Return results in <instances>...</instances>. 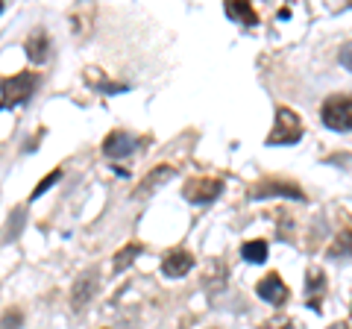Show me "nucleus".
I'll list each match as a JSON object with an SVG mask.
<instances>
[{"mask_svg":"<svg viewBox=\"0 0 352 329\" xmlns=\"http://www.w3.org/2000/svg\"><path fill=\"white\" fill-rule=\"evenodd\" d=\"M38 85V74L36 71H21L12 74L6 80H0V109H12V106H24L32 92Z\"/></svg>","mask_w":352,"mask_h":329,"instance_id":"1","label":"nucleus"},{"mask_svg":"<svg viewBox=\"0 0 352 329\" xmlns=\"http://www.w3.org/2000/svg\"><path fill=\"white\" fill-rule=\"evenodd\" d=\"M302 138V120L300 115L288 106L276 109V120H273V129L267 133V145L270 147H285V145H296Z\"/></svg>","mask_w":352,"mask_h":329,"instance_id":"2","label":"nucleus"},{"mask_svg":"<svg viewBox=\"0 0 352 329\" xmlns=\"http://www.w3.org/2000/svg\"><path fill=\"white\" fill-rule=\"evenodd\" d=\"M320 120L335 129V133H349L352 129V94H332L320 106Z\"/></svg>","mask_w":352,"mask_h":329,"instance_id":"3","label":"nucleus"},{"mask_svg":"<svg viewBox=\"0 0 352 329\" xmlns=\"http://www.w3.org/2000/svg\"><path fill=\"white\" fill-rule=\"evenodd\" d=\"M220 191H223V180H217V177H200V180H188L182 185V197L188 203H212Z\"/></svg>","mask_w":352,"mask_h":329,"instance_id":"4","label":"nucleus"},{"mask_svg":"<svg viewBox=\"0 0 352 329\" xmlns=\"http://www.w3.org/2000/svg\"><path fill=\"white\" fill-rule=\"evenodd\" d=\"M294 197V200H302V191H300V185H294V182H285V180H261L256 182L252 189L247 191L250 200H264V197Z\"/></svg>","mask_w":352,"mask_h":329,"instance_id":"5","label":"nucleus"},{"mask_svg":"<svg viewBox=\"0 0 352 329\" xmlns=\"http://www.w3.org/2000/svg\"><path fill=\"white\" fill-rule=\"evenodd\" d=\"M97 285H100V273H97V268L85 270L82 277H76L74 282V291H71V306L76 312H82L88 303H91V297L97 294Z\"/></svg>","mask_w":352,"mask_h":329,"instance_id":"6","label":"nucleus"},{"mask_svg":"<svg viewBox=\"0 0 352 329\" xmlns=\"http://www.w3.org/2000/svg\"><path fill=\"white\" fill-rule=\"evenodd\" d=\"M256 294L264 300V303H270V306H282L285 300H288V285L282 282L279 273H267V277H261L258 285H256Z\"/></svg>","mask_w":352,"mask_h":329,"instance_id":"7","label":"nucleus"},{"mask_svg":"<svg viewBox=\"0 0 352 329\" xmlns=\"http://www.w3.org/2000/svg\"><path fill=\"white\" fill-rule=\"evenodd\" d=\"M194 256L188 253V250H170L168 256L162 259V273L164 277H170V279H182L185 273H191L194 270Z\"/></svg>","mask_w":352,"mask_h":329,"instance_id":"8","label":"nucleus"},{"mask_svg":"<svg viewBox=\"0 0 352 329\" xmlns=\"http://www.w3.org/2000/svg\"><path fill=\"white\" fill-rule=\"evenodd\" d=\"M170 180H173V168H170V164H159V168H153L147 177L135 185L132 197H135V200H144V197H150L153 191H159L162 185H164V182H170Z\"/></svg>","mask_w":352,"mask_h":329,"instance_id":"9","label":"nucleus"},{"mask_svg":"<svg viewBox=\"0 0 352 329\" xmlns=\"http://www.w3.org/2000/svg\"><path fill=\"white\" fill-rule=\"evenodd\" d=\"M323 294H326V273H323L320 268H308V273H305V297H308V309H311V312H320Z\"/></svg>","mask_w":352,"mask_h":329,"instance_id":"10","label":"nucleus"},{"mask_svg":"<svg viewBox=\"0 0 352 329\" xmlns=\"http://www.w3.org/2000/svg\"><path fill=\"white\" fill-rule=\"evenodd\" d=\"M132 150H135V138L129 133H124V129H115V133H109L103 138V153L109 159H124Z\"/></svg>","mask_w":352,"mask_h":329,"instance_id":"11","label":"nucleus"},{"mask_svg":"<svg viewBox=\"0 0 352 329\" xmlns=\"http://www.w3.org/2000/svg\"><path fill=\"white\" fill-rule=\"evenodd\" d=\"M24 50H27V59H30V62H36V65L47 62V59H50V39H47V32L36 30V32H32V36L27 39Z\"/></svg>","mask_w":352,"mask_h":329,"instance_id":"12","label":"nucleus"},{"mask_svg":"<svg viewBox=\"0 0 352 329\" xmlns=\"http://www.w3.org/2000/svg\"><path fill=\"white\" fill-rule=\"evenodd\" d=\"M223 12H226V18H232V21H238V24H244V27H256L258 24L256 9H252L250 3H244V0H229V3L223 6Z\"/></svg>","mask_w":352,"mask_h":329,"instance_id":"13","label":"nucleus"},{"mask_svg":"<svg viewBox=\"0 0 352 329\" xmlns=\"http://www.w3.org/2000/svg\"><path fill=\"white\" fill-rule=\"evenodd\" d=\"M85 83L91 85V89L103 92V94H120V92L129 89V83H112L109 76H103L97 68H85Z\"/></svg>","mask_w":352,"mask_h":329,"instance_id":"14","label":"nucleus"},{"mask_svg":"<svg viewBox=\"0 0 352 329\" xmlns=\"http://www.w3.org/2000/svg\"><path fill=\"white\" fill-rule=\"evenodd\" d=\"M141 250H144V247H141L138 241H132V244H124V247H120L118 253L112 256V270H115V273L126 270V268L132 265V262H135V259L141 256Z\"/></svg>","mask_w":352,"mask_h":329,"instance_id":"15","label":"nucleus"},{"mask_svg":"<svg viewBox=\"0 0 352 329\" xmlns=\"http://www.w3.org/2000/svg\"><path fill=\"white\" fill-rule=\"evenodd\" d=\"M241 256H244L250 265H261L264 259H267V241L264 238H256V241H247L244 247H241Z\"/></svg>","mask_w":352,"mask_h":329,"instance_id":"16","label":"nucleus"},{"mask_svg":"<svg viewBox=\"0 0 352 329\" xmlns=\"http://www.w3.org/2000/svg\"><path fill=\"white\" fill-rule=\"evenodd\" d=\"M344 259V256H352V226H346L344 233H338L332 247H329V259Z\"/></svg>","mask_w":352,"mask_h":329,"instance_id":"17","label":"nucleus"},{"mask_svg":"<svg viewBox=\"0 0 352 329\" xmlns=\"http://www.w3.org/2000/svg\"><path fill=\"white\" fill-rule=\"evenodd\" d=\"M62 180V168H56V171H50L47 173V177H44L38 185H36V189H32V194H30V200H38V197L44 194V191H50L53 189V185H56Z\"/></svg>","mask_w":352,"mask_h":329,"instance_id":"18","label":"nucleus"},{"mask_svg":"<svg viewBox=\"0 0 352 329\" xmlns=\"http://www.w3.org/2000/svg\"><path fill=\"white\" fill-rule=\"evenodd\" d=\"M21 323H24V315L18 309H9L3 315V321H0V329H21Z\"/></svg>","mask_w":352,"mask_h":329,"instance_id":"19","label":"nucleus"},{"mask_svg":"<svg viewBox=\"0 0 352 329\" xmlns=\"http://www.w3.org/2000/svg\"><path fill=\"white\" fill-rule=\"evenodd\" d=\"M261 329H294V321L291 317H273V321H267Z\"/></svg>","mask_w":352,"mask_h":329,"instance_id":"20","label":"nucleus"},{"mask_svg":"<svg viewBox=\"0 0 352 329\" xmlns=\"http://www.w3.org/2000/svg\"><path fill=\"white\" fill-rule=\"evenodd\" d=\"M338 59H340V65H344L346 71H352V41H346L344 47H340V53H338Z\"/></svg>","mask_w":352,"mask_h":329,"instance_id":"21","label":"nucleus"},{"mask_svg":"<svg viewBox=\"0 0 352 329\" xmlns=\"http://www.w3.org/2000/svg\"><path fill=\"white\" fill-rule=\"evenodd\" d=\"M326 162L329 164H349V168H352V156H349V153H335V156H329Z\"/></svg>","mask_w":352,"mask_h":329,"instance_id":"22","label":"nucleus"},{"mask_svg":"<svg viewBox=\"0 0 352 329\" xmlns=\"http://www.w3.org/2000/svg\"><path fill=\"white\" fill-rule=\"evenodd\" d=\"M332 329H349V323H344V321H338V323H332Z\"/></svg>","mask_w":352,"mask_h":329,"instance_id":"23","label":"nucleus"},{"mask_svg":"<svg viewBox=\"0 0 352 329\" xmlns=\"http://www.w3.org/2000/svg\"><path fill=\"white\" fill-rule=\"evenodd\" d=\"M0 12H3V0H0Z\"/></svg>","mask_w":352,"mask_h":329,"instance_id":"24","label":"nucleus"}]
</instances>
